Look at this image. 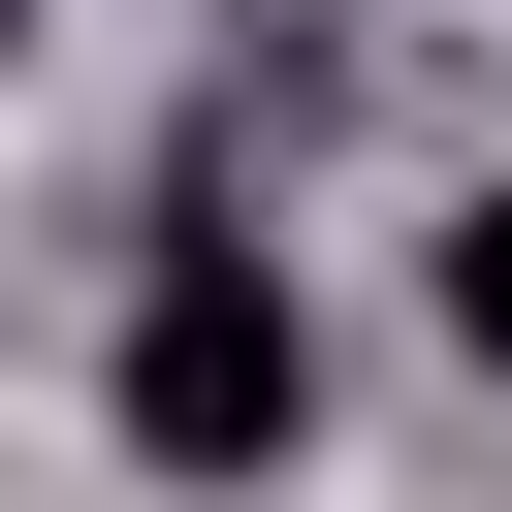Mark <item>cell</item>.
I'll list each match as a JSON object with an SVG mask.
<instances>
[{
    "instance_id": "obj_3",
    "label": "cell",
    "mask_w": 512,
    "mask_h": 512,
    "mask_svg": "<svg viewBox=\"0 0 512 512\" xmlns=\"http://www.w3.org/2000/svg\"><path fill=\"white\" fill-rule=\"evenodd\" d=\"M0 32H32V0H0Z\"/></svg>"
},
{
    "instance_id": "obj_2",
    "label": "cell",
    "mask_w": 512,
    "mask_h": 512,
    "mask_svg": "<svg viewBox=\"0 0 512 512\" xmlns=\"http://www.w3.org/2000/svg\"><path fill=\"white\" fill-rule=\"evenodd\" d=\"M448 352L512 384V192H448Z\"/></svg>"
},
{
    "instance_id": "obj_1",
    "label": "cell",
    "mask_w": 512,
    "mask_h": 512,
    "mask_svg": "<svg viewBox=\"0 0 512 512\" xmlns=\"http://www.w3.org/2000/svg\"><path fill=\"white\" fill-rule=\"evenodd\" d=\"M96 384H128L160 480H288V448H320V320H288V256H224V224L128 256V352H96Z\"/></svg>"
}]
</instances>
